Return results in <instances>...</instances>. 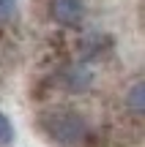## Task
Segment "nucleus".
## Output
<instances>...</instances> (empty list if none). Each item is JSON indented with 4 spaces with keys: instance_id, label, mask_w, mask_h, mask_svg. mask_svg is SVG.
<instances>
[{
    "instance_id": "4",
    "label": "nucleus",
    "mask_w": 145,
    "mask_h": 147,
    "mask_svg": "<svg viewBox=\"0 0 145 147\" xmlns=\"http://www.w3.org/2000/svg\"><path fill=\"white\" fill-rule=\"evenodd\" d=\"M126 106H129L134 115H142L145 112V84L142 82H134L126 93Z\"/></svg>"
},
{
    "instance_id": "1",
    "label": "nucleus",
    "mask_w": 145,
    "mask_h": 147,
    "mask_svg": "<svg viewBox=\"0 0 145 147\" xmlns=\"http://www.w3.org/2000/svg\"><path fill=\"white\" fill-rule=\"evenodd\" d=\"M41 131L58 147H85L91 139V125L82 115L71 109H49L38 117Z\"/></svg>"
},
{
    "instance_id": "6",
    "label": "nucleus",
    "mask_w": 145,
    "mask_h": 147,
    "mask_svg": "<svg viewBox=\"0 0 145 147\" xmlns=\"http://www.w3.org/2000/svg\"><path fill=\"white\" fill-rule=\"evenodd\" d=\"M16 14V0H0V22H8Z\"/></svg>"
},
{
    "instance_id": "3",
    "label": "nucleus",
    "mask_w": 145,
    "mask_h": 147,
    "mask_svg": "<svg viewBox=\"0 0 145 147\" xmlns=\"http://www.w3.org/2000/svg\"><path fill=\"white\" fill-rule=\"evenodd\" d=\"M60 82H63V87L69 90V93H85L93 84V71L88 68V65H71V68L63 71Z\"/></svg>"
},
{
    "instance_id": "5",
    "label": "nucleus",
    "mask_w": 145,
    "mask_h": 147,
    "mask_svg": "<svg viewBox=\"0 0 145 147\" xmlns=\"http://www.w3.org/2000/svg\"><path fill=\"white\" fill-rule=\"evenodd\" d=\"M14 142V125H11V120L0 112V147H8Z\"/></svg>"
},
{
    "instance_id": "2",
    "label": "nucleus",
    "mask_w": 145,
    "mask_h": 147,
    "mask_svg": "<svg viewBox=\"0 0 145 147\" xmlns=\"http://www.w3.org/2000/svg\"><path fill=\"white\" fill-rule=\"evenodd\" d=\"M85 0H52L49 3V14H52V19L58 22V25L63 27H74L80 25L82 19H85Z\"/></svg>"
}]
</instances>
